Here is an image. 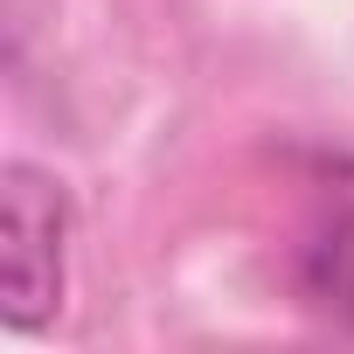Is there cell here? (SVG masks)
<instances>
[{
	"label": "cell",
	"mask_w": 354,
	"mask_h": 354,
	"mask_svg": "<svg viewBox=\"0 0 354 354\" xmlns=\"http://www.w3.org/2000/svg\"><path fill=\"white\" fill-rule=\"evenodd\" d=\"M63 257H70V195L56 174L15 160L0 174V292L8 326H42L63 306Z\"/></svg>",
	"instance_id": "1"
},
{
	"label": "cell",
	"mask_w": 354,
	"mask_h": 354,
	"mask_svg": "<svg viewBox=\"0 0 354 354\" xmlns=\"http://www.w3.org/2000/svg\"><path fill=\"white\" fill-rule=\"evenodd\" d=\"M306 202H299V243L292 278L313 313L354 326V153H306Z\"/></svg>",
	"instance_id": "2"
}]
</instances>
